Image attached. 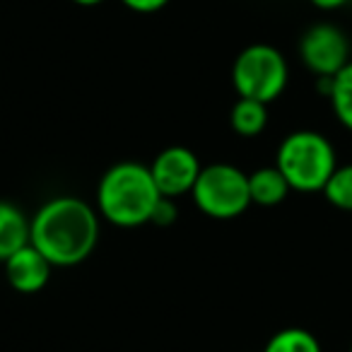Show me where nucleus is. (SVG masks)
Returning <instances> with one entry per match:
<instances>
[{
    "instance_id": "obj_1",
    "label": "nucleus",
    "mask_w": 352,
    "mask_h": 352,
    "mask_svg": "<svg viewBox=\"0 0 352 352\" xmlns=\"http://www.w3.org/2000/svg\"><path fill=\"white\" fill-rule=\"evenodd\" d=\"M99 241V212L78 196H56L32 217L30 244L54 268H70L94 254Z\"/></svg>"
},
{
    "instance_id": "obj_2",
    "label": "nucleus",
    "mask_w": 352,
    "mask_h": 352,
    "mask_svg": "<svg viewBox=\"0 0 352 352\" xmlns=\"http://www.w3.org/2000/svg\"><path fill=\"white\" fill-rule=\"evenodd\" d=\"M162 193L150 166L118 162L109 166L97 186V212L116 227H140L152 222Z\"/></svg>"
},
{
    "instance_id": "obj_3",
    "label": "nucleus",
    "mask_w": 352,
    "mask_h": 352,
    "mask_svg": "<svg viewBox=\"0 0 352 352\" xmlns=\"http://www.w3.org/2000/svg\"><path fill=\"white\" fill-rule=\"evenodd\" d=\"M275 166L283 171L292 191L316 193L338 166L336 147L323 133L294 131L280 142Z\"/></svg>"
},
{
    "instance_id": "obj_4",
    "label": "nucleus",
    "mask_w": 352,
    "mask_h": 352,
    "mask_svg": "<svg viewBox=\"0 0 352 352\" xmlns=\"http://www.w3.org/2000/svg\"><path fill=\"white\" fill-rule=\"evenodd\" d=\"M287 80V60L270 44L246 46L232 65V85L241 99L270 104L285 92Z\"/></svg>"
},
{
    "instance_id": "obj_5",
    "label": "nucleus",
    "mask_w": 352,
    "mask_h": 352,
    "mask_svg": "<svg viewBox=\"0 0 352 352\" xmlns=\"http://www.w3.org/2000/svg\"><path fill=\"white\" fill-rule=\"evenodd\" d=\"M191 196L203 215L212 220H234L251 206L249 174L225 162L203 166Z\"/></svg>"
},
{
    "instance_id": "obj_6",
    "label": "nucleus",
    "mask_w": 352,
    "mask_h": 352,
    "mask_svg": "<svg viewBox=\"0 0 352 352\" xmlns=\"http://www.w3.org/2000/svg\"><path fill=\"white\" fill-rule=\"evenodd\" d=\"M299 58L316 78H336L350 63V41L336 25L309 27L299 39Z\"/></svg>"
},
{
    "instance_id": "obj_7",
    "label": "nucleus",
    "mask_w": 352,
    "mask_h": 352,
    "mask_svg": "<svg viewBox=\"0 0 352 352\" xmlns=\"http://www.w3.org/2000/svg\"><path fill=\"white\" fill-rule=\"evenodd\" d=\"M201 169L203 166L198 162L196 152L184 145L166 147L150 164L152 179H155L157 188H160V193L164 198H179L191 193Z\"/></svg>"
},
{
    "instance_id": "obj_8",
    "label": "nucleus",
    "mask_w": 352,
    "mask_h": 352,
    "mask_svg": "<svg viewBox=\"0 0 352 352\" xmlns=\"http://www.w3.org/2000/svg\"><path fill=\"white\" fill-rule=\"evenodd\" d=\"M6 278L15 292L20 294H36L49 285L51 280V261L41 251H36L32 244L20 249L6 261Z\"/></svg>"
},
{
    "instance_id": "obj_9",
    "label": "nucleus",
    "mask_w": 352,
    "mask_h": 352,
    "mask_svg": "<svg viewBox=\"0 0 352 352\" xmlns=\"http://www.w3.org/2000/svg\"><path fill=\"white\" fill-rule=\"evenodd\" d=\"M32 236V220L17 206L0 201V263L25 249Z\"/></svg>"
},
{
    "instance_id": "obj_10",
    "label": "nucleus",
    "mask_w": 352,
    "mask_h": 352,
    "mask_svg": "<svg viewBox=\"0 0 352 352\" xmlns=\"http://www.w3.org/2000/svg\"><path fill=\"white\" fill-rule=\"evenodd\" d=\"M292 191L287 184V179L283 176V171L278 166H261V169L249 174V193L251 203L263 208H273L287 198V193Z\"/></svg>"
},
{
    "instance_id": "obj_11",
    "label": "nucleus",
    "mask_w": 352,
    "mask_h": 352,
    "mask_svg": "<svg viewBox=\"0 0 352 352\" xmlns=\"http://www.w3.org/2000/svg\"><path fill=\"white\" fill-rule=\"evenodd\" d=\"M230 126L241 138L261 135L268 126V104L239 97L230 111Z\"/></svg>"
},
{
    "instance_id": "obj_12",
    "label": "nucleus",
    "mask_w": 352,
    "mask_h": 352,
    "mask_svg": "<svg viewBox=\"0 0 352 352\" xmlns=\"http://www.w3.org/2000/svg\"><path fill=\"white\" fill-rule=\"evenodd\" d=\"M328 99L336 118L352 133V60L333 78Z\"/></svg>"
},
{
    "instance_id": "obj_13",
    "label": "nucleus",
    "mask_w": 352,
    "mask_h": 352,
    "mask_svg": "<svg viewBox=\"0 0 352 352\" xmlns=\"http://www.w3.org/2000/svg\"><path fill=\"white\" fill-rule=\"evenodd\" d=\"M263 352H323L318 338L307 328H283L268 342Z\"/></svg>"
},
{
    "instance_id": "obj_14",
    "label": "nucleus",
    "mask_w": 352,
    "mask_h": 352,
    "mask_svg": "<svg viewBox=\"0 0 352 352\" xmlns=\"http://www.w3.org/2000/svg\"><path fill=\"white\" fill-rule=\"evenodd\" d=\"M323 196L333 208L352 212V164L336 166V171L323 186Z\"/></svg>"
},
{
    "instance_id": "obj_15",
    "label": "nucleus",
    "mask_w": 352,
    "mask_h": 352,
    "mask_svg": "<svg viewBox=\"0 0 352 352\" xmlns=\"http://www.w3.org/2000/svg\"><path fill=\"white\" fill-rule=\"evenodd\" d=\"M176 220V206H174V198H160L157 203L155 212H152V225H160V227H166Z\"/></svg>"
},
{
    "instance_id": "obj_16",
    "label": "nucleus",
    "mask_w": 352,
    "mask_h": 352,
    "mask_svg": "<svg viewBox=\"0 0 352 352\" xmlns=\"http://www.w3.org/2000/svg\"><path fill=\"white\" fill-rule=\"evenodd\" d=\"M121 3L128 10L147 15V12H157V10H162V8H166L171 0H121Z\"/></svg>"
},
{
    "instance_id": "obj_17",
    "label": "nucleus",
    "mask_w": 352,
    "mask_h": 352,
    "mask_svg": "<svg viewBox=\"0 0 352 352\" xmlns=\"http://www.w3.org/2000/svg\"><path fill=\"white\" fill-rule=\"evenodd\" d=\"M314 8H318V10H326V12H331V10H340L342 6H347L350 0H309Z\"/></svg>"
},
{
    "instance_id": "obj_18",
    "label": "nucleus",
    "mask_w": 352,
    "mask_h": 352,
    "mask_svg": "<svg viewBox=\"0 0 352 352\" xmlns=\"http://www.w3.org/2000/svg\"><path fill=\"white\" fill-rule=\"evenodd\" d=\"M73 3L80 8H94V6H99V3H104V0H73Z\"/></svg>"
},
{
    "instance_id": "obj_19",
    "label": "nucleus",
    "mask_w": 352,
    "mask_h": 352,
    "mask_svg": "<svg viewBox=\"0 0 352 352\" xmlns=\"http://www.w3.org/2000/svg\"><path fill=\"white\" fill-rule=\"evenodd\" d=\"M350 352H352V345H350Z\"/></svg>"
}]
</instances>
